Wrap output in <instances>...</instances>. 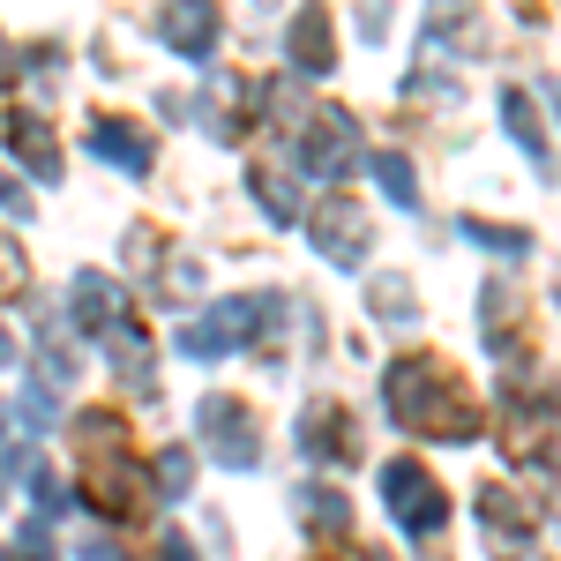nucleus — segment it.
I'll return each mask as SVG.
<instances>
[{"label":"nucleus","instance_id":"17","mask_svg":"<svg viewBox=\"0 0 561 561\" xmlns=\"http://www.w3.org/2000/svg\"><path fill=\"white\" fill-rule=\"evenodd\" d=\"M38 367H45V382H76V367H83L60 314H38Z\"/></svg>","mask_w":561,"mask_h":561},{"label":"nucleus","instance_id":"22","mask_svg":"<svg viewBox=\"0 0 561 561\" xmlns=\"http://www.w3.org/2000/svg\"><path fill=\"white\" fill-rule=\"evenodd\" d=\"M300 510H307L314 524H322L330 539H345V524H352V502L337 494V486H307V494H300Z\"/></svg>","mask_w":561,"mask_h":561},{"label":"nucleus","instance_id":"34","mask_svg":"<svg viewBox=\"0 0 561 561\" xmlns=\"http://www.w3.org/2000/svg\"><path fill=\"white\" fill-rule=\"evenodd\" d=\"M8 76H15V60H8V38H0V83H8Z\"/></svg>","mask_w":561,"mask_h":561},{"label":"nucleus","instance_id":"5","mask_svg":"<svg viewBox=\"0 0 561 561\" xmlns=\"http://www.w3.org/2000/svg\"><path fill=\"white\" fill-rule=\"evenodd\" d=\"M195 434H203V449H210L225 472H248V465L262 457L255 412H248L240 397H203V412H195Z\"/></svg>","mask_w":561,"mask_h":561},{"label":"nucleus","instance_id":"18","mask_svg":"<svg viewBox=\"0 0 561 561\" xmlns=\"http://www.w3.org/2000/svg\"><path fill=\"white\" fill-rule=\"evenodd\" d=\"M427 45H457V53H479V23L465 0H434L427 8Z\"/></svg>","mask_w":561,"mask_h":561},{"label":"nucleus","instance_id":"25","mask_svg":"<svg viewBox=\"0 0 561 561\" xmlns=\"http://www.w3.org/2000/svg\"><path fill=\"white\" fill-rule=\"evenodd\" d=\"M367 300H375L382 322H412V285H404V277H375V285H367Z\"/></svg>","mask_w":561,"mask_h":561},{"label":"nucleus","instance_id":"15","mask_svg":"<svg viewBox=\"0 0 561 561\" xmlns=\"http://www.w3.org/2000/svg\"><path fill=\"white\" fill-rule=\"evenodd\" d=\"M90 150H98V158H105V165H121V173H150V135L142 128H121V121H98V128H90Z\"/></svg>","mask_w":561,"mask_h":561},{"label":"nucleus","instance_id":"26","mask_svg":"<svg viewBox=\"0 0 561 561\" xmlns=\"http://www.w3.org/2000/svg\"><path fill=\"white\" fill-rule=\"evenodd\" d=\"M31 494H38V517H60V510H68V502H76V494H68V479L60 472H31Z\"/></svg>","mask_w":561,"mask_h":561},{"label":"nucleus","instance_id":"33","mask_svg":"<svg viewBox=\"0 0 561 561\" xmlns=\"http://www.w3.org/2000/svg\"><path fill=\"white\" fill-rule=\"evenodd\" d=\"M307 561H367V554H352V547H322V554H307Z\"/></svg>","mask_w":561,"mask_h":561},{"label":"nucleus","instance_id":"8","mask_svg":"<svg viewBox=\"0 0 561 561\" xmlns=\"http://www.w3.org/2000/svg\"><path fill=\"white\" fill-rule=\"evenodd\" d=\"M300 165L314 180H345L352 165H359V121L352 113H307V128H300Z\"/></svg>","mask_w":561,"mask_h":561},{"label":"nucleus","instance_id":"2","mask_svg":"<svg viewBox=\"0 0 561 561\" xmlns=\"http://www.w3.org/2000/svg\"><path fill=\"white\" fill-rule=\"evenodd\" d=\"M76 457H83V502L98 510V517L128 524L142 517V472H135L128 457V420L121 412H83L76 420Z\"/></svg>","mask_w":561,"mask_h":561},{"label":"nucleus","instance_id":"4","mask_svg":"<svg viewBox=\"0 0 561 561\" xmlns=\"http://www.w3.org/2000/svg\"><path fill=\"white\" fill-rule=\"evenodd\" d=\"M382 502H389V517L404 524V531H412L420 547H427L434 531L449 524V494H442V486H434V479L420 472L412 457H397V465H382Z\"/></svg>","mask_w":561,"mask_h":561},{"label":"nucleus","instance_id":"6","mask_svg":"<svg viewBox=\"0 0 561 561\" xmlns=\"http://www.w3.org/2000/svg\"><path fill=\"white\" fill-rule=\"evenodd\" d=\"M262 322H270V300H217L210 314H195V322L180 330V352H187V359H225L232 345H248Z\"/></svg>","mask_w":561,"mask_h":561},{"label":"nucleus","instance_id":"38","mask_svg":"<svg viewBox=\"0 0 561 561\" xmlns=\"http://www.w3.org/2000/svg\"><path fill=\"white\" fill-rule=\"evenodd\" d=\"M554 105H561V90H554Z\"/></svg>","mask_w":561,"mask_h":561},{"label":"nucleus","instance_id":"11","mask_svg":"<svg viewBox=\"0 0 561 561\" xmlns=\"http://www.w3.org/2000/svg\"><path fill=\"white\" fill-rule=\"evenodd\" d=\"M0 135H8V158H23L31 180H60V142H53V128H45L38 113H8Z\"/></svg>","mask_w":561,"mask_h":561},{"label":"nucleus","instance_id":"13","mask_svg":"<svg viewBox=\"0 0 561 561\" xmlns=\"http://www.w3.org/2000/svg\"><path fill=\"white\" fill-rule=\"evenodd\" d=\"M293 68L300 76H330L337 68V38H330V8L322 0H307L293 15Z\"/></svg>","mask_w":561,"mask_h":561},{"label":"nucleus","instance_id":"27","mask_svg":"<svg viewBox=\"0 0 561 561\" xmlns=\"http://www.w3.org/2000/svg\"><path fill=\"white\" fill-rule=\"evenodd\" d=\"M23 285H31V270L15 255V240H0V300H23Z\"/></svg>","mask_w":561,"mask_h":561},{"label":"nucleus","instance_id":"14","mask_svg":"<svg viewBox=\"0 0 561 561\" xmlns=\"http://www.w3.org/2000/svg\"><path fill=\"white\" fill-rule=\"evenodd\" d=\"M68 293H76V322H83V330H98V337H113V330L128 322V293H121L113 277H98V270H83Z\"/></svg>","mask_w":561,"mask_h":561},{"label":"nucleus","instance_id":"35","mask_svg":"<svg viewBox=\"0 0 561 561\" xmlns=\"http://www.w3.org/2000/svg\"><path fill=\"white\" fill-rule=\"evenodd\" d=\"M0 359H15V345H8V330H0Z\"/></svg>","mask_w":561,"mask_h":561},{"label":"nucleus","instance_id":"29","mask_svg":"<svg viewBox=\"0 0 561 561\" xmlns=\"http://www.w3.org/2000/svg\"><path fill=\"white\" fill-rule=\"evenodd\" d=\"M359 31H367V38H389V8H382V0L359 8Z\"/></svg>","mask_w":561,"mask_h":561},{"label":"nucleus","instance_id":"3","mask_svg":"<svg viewBox=\"0 0 561 561\" xmlns=\"http://www.w3.org/2000/svg\"><path fill=\"white\" fill-rule=\"evenodd\" d=\"M494 442H502V457H510V465L539 472V465L554 457V412H547V397H531L524 382H510L502 420H494Z\"/></svg>","mask_w":561,"mask_h":561},{"label":"nucleus","instance_id":"31","mask_svg":"<svg viewBox=\"0 0 561 561\" xmlns=\"http://www.w3.org/2000/svg\"><path fill=\"white\" fill-rule=\"evenodd\" d=\"M0 210H8V217H31V195H23V187H8V180H0Z\"/></svg>","mask_w":561,"mask_h":561},{"label":"nucleus","instance_id":"28","mask_svg":"<svg viewBox=\"0 0 561 561\" xmlns=\"http://www.w3.org/2000/svg\"><path fill=\"white\" fill-rule=\"evenodd\" d=\"M23 427H31V434L53 427V382H31V389H23Z\"/></svg>","mask_w":561,"mask_h":561},{"label":"nucleus","instance_id":"23","mask_svg":"<svg viewBox=\"0 0 561 561\" xmlns=\"http://www.w3.org/2000/svg\"><path fill=\"white\" fill-rule=\"evenodd\" d=\"M465 240L494 248V255H524V248H531V232H524V225H486V217H465Z\"/></svg>","mask_w":561,"mask_h":561},{"label":"nucleus","instance_id":"12","mask_svg":"<svg viewBox=\"0 0 561 561\" xmlns=\"http://www.w3.org/2000/svg\"><path fill=\"white\" fill-rule=\"evenodd\" d=\"M300 449L307 457H330V465H352V457H359V434H352L345 404H314V412H300Z\"/></svg>","mask_w":561,"mask_h":561},{"label":"nucleus","instance_id":"24","mask_svg":"<svg viewBox=\"0 0 561 561\" xmlns=\"http://www.w3.org/2000/svg\"><path fill=\"white\" fill-rule=\"evenodd\" d=\"M150 486H158V494H165V502H180V494H187V486H195V457H187V449H165V457H158V479H150Z\"/></svg>","mask_w":561,"mask_h":561},{"label":"nucleus","instance_id":"9","mask_svg":"<svg viewBox=\"0 0 561 561\" xmlns=\"http://www.w3.org/2000/svg\"><path fill=\"white\" fill-rule=\"evenodd\" d=\"M479 524H486V539H494V561L531 554V510L517 502V486H479Z\"/></svg>","mask_w":561,"mask_h":561},{"label":"nucleus","instance_id":"36","mask_svg":"<svg viewBox=\"0 0 561 561\" xmlns=\"http://www.w3.org/2000/svg\"><path fill=\"white\" fill-rule=\"evenodd\" d=\"M8 486H15V479H8V472H0V494H8Z\"/></svg>","mask_w":561,"mask_h":561},{"label":"nucleus","instance_id":"1","mask_svg":"<svg viewBox=\"0 0 561 561\" xmlns=\"http://www.w3.org/2000/svg\"><path fill=\"white\" fill-rule=\"evenodd\" d=\"M382 404H389L397 427L434 434V442H472V434L486 427V412H479V397L465 389V375H457L449 359H434V352H404V359H389Z\"/></svg>","mask_w":561,"mask_h":561},{"label":"nucleus","instance_id":"7","mask_svg":"<svg viewBox=\"0 0 561 561\" xmlns=\"http://www.w3.org/2000/svg\"><path fill=\"white\" fill-rule=\"evenodd\" d=\"M307 240L337 262V270H359L367 248H375V225H367V210H359L352 195H330V203H314V210H307Z\"/></svg>","mask_w":561,"mask_h":561},{"label":"nucleus","instance_id":"32","mask_svg":"<svg viewBox=\"0 0 561 561\" xmlns=\"http://www.w3.org/2000/svg\"><path fill=\"white\" fill-rule=\"evenodd\" d=\"M158 561H195V547H187L180 531H165V547H158Z\"/></svg>","mask_w":561,"mask_h":561},{"label":"nucleus","instance_id":"37","mask_svg":"<svg viewBox=\"0 0 561 561\" xmlns=\"http://www.w3.org/2000/svg\"><path fill=\"white\" fill-rule=\"evenodd\" d=\"M0 420H8V404H0Z\"/></svg>","mask_w":561,"mask_h":561},{"label":"nucleus","instance_id":"21","mask_svg":"<svg viewBox=\"0 0 561 561\" xmlns=\"http://www.w3.org/2000/svg\"><path fill=\"white\" fill-rule=\"evenodd\" d=\"M375 180H382V195L397 210H420V180H412V158H397V150H375Z\"/></svg>","mask_w":561,"mask_h":561},{"label":"nucleus","instance_id":"30","mask_svg":"<svg viewBox=\"0 0 561 561\" xmlns=\"http://www.w3.org/2000/svg\"><path fill=\"white\" fill-rule=\"evenodd\" d=\"M83 561H135L128 547H113V539H83Z\"/></svg>","mask_w":561,"mask_h":561},{"label":"nucleus","instance_id":"16","mask_svg":"<svg viewBox=\"0 0 561 561\" xmlns=\"http://www.w3.org/2000/svg\"><path fill=\"white\" fill-rule=\"evenodd\" d=\"M502 121H510V135H517V150L531 158V165H554V150H547V128H539V105H531L524 90H502Z\"/></svg>","mask_w":561,"mask_h":561},{"label":"nucleus","instance_id":"20","mask_svg":"<svg viewBox=\"0 0 561 561\" xmlns=\"http://www.w3.org/2000/svg\"><path fill=\"white\" fill-rule=\"evenodd\" d=\"M248 195L262 203V217H270V225H293V217H300V195L285 187V173H277V165H255V173H248Z\"/></svg>","mask_w":561,"mask_h":561},{"label":"nucleus","instance_id":"10","mask_svg":"<svg viewBox=\"0 0 561 561\" xmlns=\"http://www.w3.org/2000/svg\"><path fill=\"white\" fill-rule=\"evenodd\" d=\"M158 38L173 45L180 60H210L217 53V8L210 0H173V8L158 15Z\"/></svg>","mask_w":561,"mask_h":561},{"label":"nucleus","instance_id":"19","mask_svg":"<svg viewBox=\"0 0 561 561\" xmlns=\"http://www.w3.org/2000/svg\"><path fill=\"white\" fill-rule=\"evenodd\" d=\"M105 345H113V367H121V382H128L135 397H150V345H142V330H135V322H121Z\"/></svg>","mask_w":561,"mask_h":561}]
</instances>
